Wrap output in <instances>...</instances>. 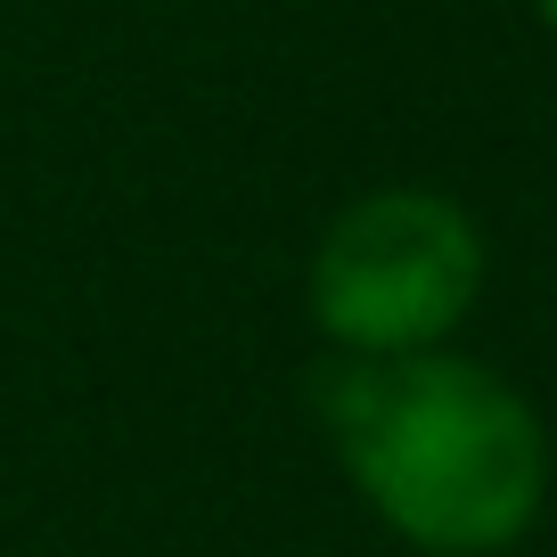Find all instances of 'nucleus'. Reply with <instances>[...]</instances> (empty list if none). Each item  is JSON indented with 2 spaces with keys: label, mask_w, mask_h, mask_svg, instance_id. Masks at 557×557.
Listing matches in <instances>:
<instances>
[{
  "label": "nucleus",
  "mask_w": 557,
  "mask_h": 557,
  "mask_svg": "<svg viewBox=\"0 0 557 557\" xmlns=\"http://www.w3.org/2000/svg\"><path fill=\"white\" fill-rule=\"evenodd\" d=\"M312 418L352 500L418 557H508L549 508V426L533 394L459 345L410 361L320 352Z\"/></svg>",
  "instance_id": "f257e3e1"
},
{
  "label": "nucleus",
  "mask_w": 557,
  "mask_h": 557,
  "mask_svg": "<svg viewBox=\"0 0 557 557\" xmlns=\"http://www.w3.org/2000/svg\"><path fill=\"white\" fill-rule=\"evenodd\" d=\"M484 278V222L451 189L377 181L320 222L304 255V320L329 361H410L459 345Z\"/></svg>",
  "instance_id": "f03ea898"
},
{
  "label": "nucleus",
  "mask_w": 557,
  "mask_h": 557,
  "mask_svg": "<svg viewBox=\"0 0 557 557\" xmlns=\"http://www.w3.org/2000/svg\"><path fill=\"white\" fill-rule=\"evenodd\" d=\"M533 17H541V34L557 41V0H533Z\"/></svg>",
  "instance_id": "7ed1b4c3"
}]
</instances>
